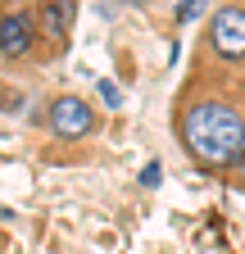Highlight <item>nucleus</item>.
Instances as JSON below:
<instances>
[{"instance_id":"1","label":"nucleus","mask_w":245,"mask_h":254,"mask_svg":"<svg viewBox=\"0 0 245 254\" xmlns=\"http://www.w3.org/2000/svg\"><path fill=\"white\" fill-rule=\"evenodd\" d=\"M173 136L200 173L232 177L245 150V77L191 64V77L173 95Z\"/></svg>"},{"instance_id":"8","label":"nucleus","mask_w":245,"mask_h":254,"mask_svg":"<svg viewBox=\"0 0 245 254\" xmlns=\"http://www.w3.org/2000/svg\"><path fill=\"white\" fill-rule=\"evenodd\" d=\"M200 14H204L200 5H182V9H177V18H182V23H191V18H200Z\"/></svg>"},{"instance_id":"5","label":"nucleus","mask_w":245,"mask_h":254,"mask_svg":"<svg viewBox=\"0 0 245 254\" xmlns=\"http://www.w3.org/2000/svg\"><path fill=\"white\" fill-rule=\"evenodd\" d=\"M37 9V27H41V46H46V64L64 59L68 41H73V23H77V5L68 0H50V5H32Z\"/></svg>"},{"instance_id":"7","label":"nucleus","mask_w":245,"mask_h":254,"mask_svg":"<svg viewBox=\"0 0 245 254\" xmlns=\"http://www.w3.org/2000/svg\"><path fill=\"white\" fill-rule=\"evenodd\" d=\"M159 173H164L159 164H145V168H141V186H155V182H159Z\"/></svg>"},{"instance_id":"3","label":"nucleus","mask_w":245,"mask_h":254,"mask_svg":"<svg viewBox=\"0 0 245 254\" xmlns=\"http://www.w3.org/2000/svg\"><path fill=\"white\" fill-rule=\"evenodd\" d=\"M32 123L41 127L46 136L64 141V145H77V141H91V136L105 132V114L82 91H55V95H46V100L37 105V114H32Z\"/></svg>"},{"instance_id":"6","label":"nucleus","mask_w":245,"mask_h":254,"mask_svg":"<svg viewBox=\"0 0 245 254\" xmlns=\"http://www.w3.org/2000/svg\"><path fill=\"white\" fill-rule=\"evenodd\" d=\"M236 190H241V195H245V150H241V159H236V168H232V177H227Z\"/></svg>"},{"instance_id":"2","label":"nucleus","mask_w":245,"mask_h":254,"mask_svg":"<svg viewBox=\"0 0 245 254\" xmlns=\"http://www.w3.org/2000/svg\"><path fill=\"white\" fill-rule=\"evenodd\" d=\"M195 68L245 77V5H213L195 37Z\"/></svg>"},{"instance_id":"4","label":"nucleus","mask_w":245,"mask_h":254,"mask_svg":"<svg viewBox=\"0 0 245 254\" xmlns=\"http://www.w3.org/2000/svg\"><path fill=\"white\" fill-rule=\"evenodd\" d=\"M0 59L9 64H46L41 27L32 5H0Z\"/></svg>"}]
</instances>
